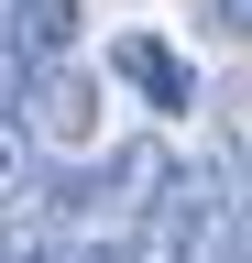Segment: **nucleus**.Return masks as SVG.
<instances>
[{
	"label": "nucleus",
	"mask_w": 252,
	"mask_h": 263,
	"mask_svg": "<svg viewBox=\"0 0 252 263\" xmlns=\"http://www.w3.org/2000/svg\"><path fill=\"white\" fill-rule=\"evenodd\" d=\"M153 186H165V143H121V154L88 164V176H66L44 209H66V219H88V230H132Z\"/></svg>",
	"instance_id": "f257e3e1"
},
{
	"label": "nucleus",
	"mask_w": 252,
	"mask_h": 263,
	"mask_svg": "<svg viewBox=\"0 0 252 263\" xmlns=\"http://www.w3.org/2000/svg\"><path fill=\"white\" fill-rule=\"evenodd\" d=\"M22 132H33V143H55V154H77V143H99V77H88V66H33V77H22V110H11Z\"/></svg>",
	"instance_id": "f03ea898"
},
{
	"label": "nucleus",
	"mask_w": 252,
	"mask_h": 263,
	"mask_svg": "<svg viewBox=\"0 0 252 263\" xmlns=\"http://www.w3.org/2000/svg\"><path fill=\"white\" fill-rule=\"evenodd\" d=\"M110 66L153 99V110H198V66H186V55H165L153 33H121V55H110Z\"/></svg>",
	"instance_id": "7ed1b4c3"
},
{
	"label": "nucleus",
	"mask_w": 252,
	"mask_h": 263,
	"mask_svg": "<svg viewBox=\"0 0 252 263\" xmlns=\"http://www.w3.org/2000/svg\"><path fill=\"white\" fill-rule=\"evenodd\" d=\"M0 44H11L22 66L77 55V0H11V11H0Z\"/></svg>",
	"instance_id": "20e7f679"
},
{
	"label": "nucleus",
	"mask_w": 252,
	"mask_h": 263,
	"mask_svg": "<svg viewBox=\"0 0 252 263\" xmlns=\"http://www.w3.org/2000/svg\"><path fill=\"white\" fill-rule=\"evenodd\" d=\"M11 197H33V132L0 110V209H11Z\"/></svg>",
	"instance_id": "39448f33"
},
{
	"label": "nucleus",
	"mask_w": 252,
	"mask_h": 263,
	"mask_svg": "<svg viewBox=\"0 0 252 263\" xmlns=\"http://www.w3.org/2000/svg\"><path fill=\"white\" fill-rule=\"evenodd\" d=\"M208 11H219V33H241V11H252V0H208Z\"/></svg>",
	"instance_id": "423d86ee"
},
{
	"label": "nucleus",
	"mask_w": 252,
	"mask_h": 263,
	"mask_svg": "<svg viewBox=\"0 0 252 263\" xmlns=\"http://www.w3.org/2000/svg\"><path fill=\"white\" fill-rule=\"evenodd\" d=\"M0 230H11V209H0Z\"/></svg>",
	"instance_id": "0eeeda50"
}]
</instances>
